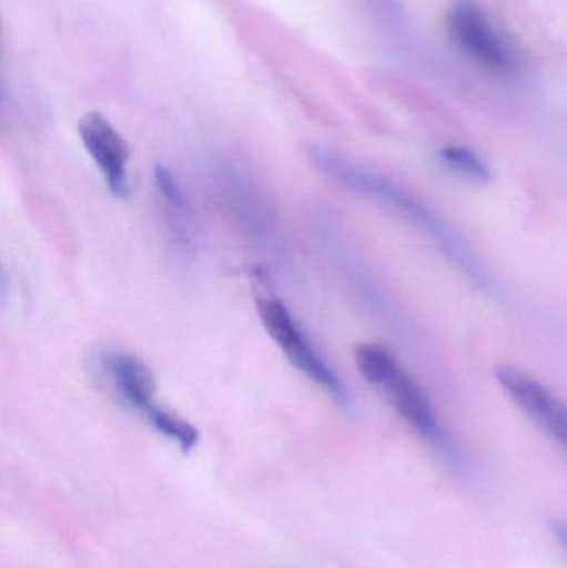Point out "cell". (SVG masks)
Returning <instances> with one entry per match:
<instances>
[{"label": "cell", "instance_id": "1", "mask_svg": "<svg viewBox=\"0 0 567 568\" xmlns=\"http://www.w3.org/2000/svg\"><path fill=\"white\" fill-rule=\"evenodd\" d=\"M306 155L312 165L326 179L395 210L398 215L428 235L429 240L445 253V256H448V260L462 268L463 273H466L473 282L479 283L482 286H485V283L488 284V278H485V273L479 268L468 248L463 245L462 240L422 200L416 199L415 195L406 192L403 186L396 185L386 176L365 169L336 150L312 145L306 150Z\"/></svg>", "mask_w": 567, "mask_h": 568}, {"label": "cell", "instance_id": "2", "mask_svg": "<svg viewBox=\"0 0 567 568\" xmlns=\"http://www.w3.org/2000/svg\"><path fill=\"white\" fill-rule=\"evenodd\" d=\"M355 363L366 383L382 394L383 399L425 443L448 456L453 453L452 443L428 394L388 349L375 343L358 344Z\"/></svg>", "mask_w": 567, "mask_h": 568}, {"label": "cell", "instance_id": "3", "mask_svg": "<svg viewBox=\"0 0 567 568\" xmlns=\"http://www.w3.org/2000/svg\"><path fill=\"white\" fill-rule=\"evenodd\" d=\"M102 367L123 406L139 414L155 433L175 443L183 453H189L199 444L195 426L155 399V377L142 359L115 351L102 357Z\"/></svg>", "mask_w": 567, "mask_h": 568}, {"label": "cell", "instance_id": "4", "mask_svg": "<svg viewBox=\"0 0 567 568\" xmlns=\"http://www.w3.org/2000/svg\"><path fill=\"white\" fill-rule=\"evenodd\" d=\"M445 22L453 45L476 67L502 79L522 73V53L476 0H453Z\"/></svg>", "mask_w": 567, "mask_h": 568}, {"label": "cell", "instance_id": "5", "mask_svg": "<svg viewBox=\"0 0 567 568\" xmlns=\"http://www.w3.org/2000/svg\"><path fill=\"white\" fill-rule=\"evenodd\" d=\"M259 314L266 333L288 363L333 399L346 406L350 403L348 387L310 339L292 311L282 301L270 296L259 300Z\"/></svg>", "mask_w": 567, "mask_h": 568}, {"label": "cell", "instance_id": "6", "mask_svg": "<svg viewBox=\"0 0 567 568\" xmlns=\"http://www.w3.org/2000/svg\"><path fill=\"white\" fill-rule=\"evenodd\" d=\"M215 183L223 205L245 233L259 242H270L275 235V216L253 176L226 160L216 166Z\"/></svg>", "mask_w": 567, "mask_h": 568}, {"label": "cell", "instance_id": "7", "mask_svg": "<svg viewBox=\"0 0 567 568\" xmlns=\"http://www.w3.org/2000/svg\"><path fill=\"white\" fill-rule=\"evenodd\" d=\"M80 142L95 162L103 182L117 199L130 196L129 163L132 150L122 133L99 112H89L79 120Z\"/></svg>", "mask_w": 567, "mask_h": 568}, {"label": "cell", "instance_id": "8", "mask_svg": "<svg viewBox=\"0 0 567 568\" xmlns=\"http://www.w3.org/2000/svg\"><path fill=\"white\" fill-rule=\"evenodd\" d=\"M496 381L522 413L551 439L567 447V404L539 381L512 366H499Z\"/></svg>", "mask_w": 567, "mask_h": 568}, {"label": "cell", "instance_id": "9", "mask_svg": "<svg viewBox=\"0 0 567 568\" xmlns=\"http://www.w3.org/2000/svg\"><path fill=\"white\" fill-rule=\"evenodd\" d=\"M156 193L162 200L163 212L169 220L170 229L175 233L176 240L182 243L190 242L192 235V210L189 200L172 170L156 165L153 172Z\"/></svg>", "mask_w": 567, "mask_h": 568}, {"label": "cell", "instance_id": "10", "mask_svg": "<svg viewBox=\"0 0 567 568\" xmlns=\"http://www.w3.org/2000/svg\"><path fill=\"white\" fill-rule=\"evenodd\" d=\"M439 160L456 175L465 176L469 182L488 183L492 180V170L485 160L465 145H446L439 150Z\"/></svg>", "mask_w": 567, "mask_h": 568}, {"label": "cell", "instance_id": "11", "mask_svg": "<svg viewBox=\"0 0 567 568\" xmlns=\"http://www.w3.org/2000/svg\"><path fill=\"white\" fill-rule=\"evenodd\" d=\"M553 532H555L559 544L567 550V520H558V523L553 524Z\"/></svg>", "mask_w": 567, "mask_h": 568}]
</instances>
